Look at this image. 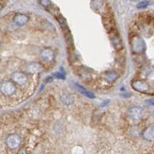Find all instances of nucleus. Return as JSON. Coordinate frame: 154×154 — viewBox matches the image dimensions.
Listing matches in <instances>:
<instances>
[{"mask_svg":"<svg viewBox=\"0 0 154 154\" xmlns=\"http://www.w3.org/2000/svg\"><path fill=\"white\" fill-rule=\"evenodd\" d=\"M118 33H113V32H111V42L112 44L114 45V46L116 47V49H120L122 48V42L119 36H117Z\"/></svg>","mask_w":154,"mask_h":154,"instance_id":"nucleus-1","label":"nucleus"},{"mask_svg":"<svg viewBox=\"0 0 154 154\" xmlns=\"http://www.w3.org/2000/svg\"><path fill=\"white\" fill-rule=\"evenodd\" d=\"M27 20H28V18L25 15H18L14 19L15 22L18 25H20V26L24 25L27 22Z\"/></svg>","mask_w":154,"mask_h":154,"instance_id":"nucleus-2","label":"nucleus"},{"mask_svg":"<svg viewBox=\"0 0 154 154\" xmlns=\"http://www.w3.org/2000/svg\"><path fill=\"white\" fill-rule=\"evenodd\" d=\"M77 86L78 87L79 89L81 90V93H82L83 94H85V96H87L88 97H89V98H95V96H94V95H93V94L87 91V90H85V89H84L83 88H82V87H80V86H78V85H77Z\"/></svg>","mask_w":154,"mask_h":154,"instance_id":"nucleus-3","label":"nucleus"},{"mask_svg":"<svg viewBox=\"0 0 154 154\" xmlns=\"http://www.w3.org/2000/svg\"><path fill=\"white\" fill-rule=\"evenodd\" d=\"M148 2H142V3H140L138 4L137 7L138 8H145L146 7L147 5H148Z\"/></svg>","mask_w":154,"mask_h":154,"instance_id":"nucleus-4","label":"nucleus"},{"mask_svg":"<svg viewBox=\"0 0 154 154\" xmlns=\"http://www.w3.org/2000/svg\"><path fill=\"white\" fill-rule=\"evenodd\" d=\"M41 3L42 5L47 7V6H48L49 4H50V1H49V0H41Z\"/></svg>","mask_w":154,"mask_h":154,"instance_id":"nucleus-5","label":"nucleus"},{"mask_svg":"<svg viewBox=\"0 0 154 154\" xmlns=\"http://www.w3.org/2000/svg\"><path fill=\"white\" fill-rule=\"evenodd\" d=\"M149 103H151L152 105H153V106H154V101H153V100H151V101H149Z\"/></svg>","mask_w":154,"mask_h":154,"instance_id":"nucleus-6","label":"nucleus"}]
</instances>
